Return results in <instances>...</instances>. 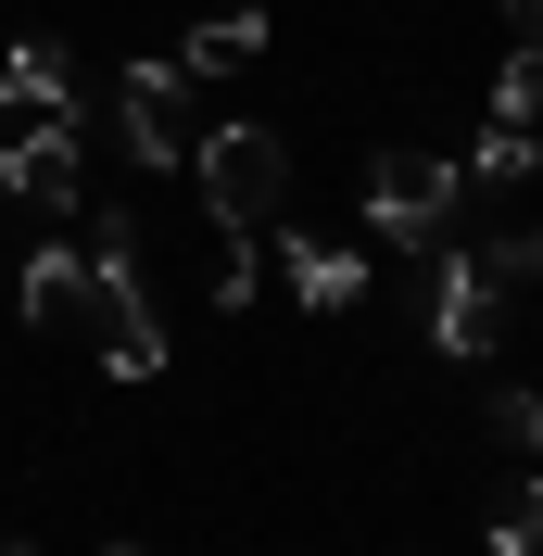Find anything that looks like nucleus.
Wrapping results in <instances>:
<instances>
[{
    "label": "nucleus",
    "instance_id": "nucleus-1",
    "mask_svg": "<svg viewBox=\"0 0 543 556\" xmlns=\"http://www.w3.org/2000/svg\"><path fill=\"white\" fill-rule=\"evenodd\" d=\"M89 329H102L114 380H165V304L139 278V215L102 203V241H89Z\"/></svg>",
    "mask_w": 543,
    "mask_h": 556
},
{
    "label": "nucleus",
    "instance_id": "nucleus-2",
    "mask_svg": "<svg viewBox=\"0 0 543 556\" xmlns=\"http://www.w3.org/2000/svg\"><path fill=\"white\" fill-rule=\"evenodd\" d=\"M190 190H203L215 228L266 241L278 215H291V139H278V127H203V152H190Z\"/></svg>",
    "mask_w": 543,
    "mask_h": 556
},
{
    "label": "nucleus",
    "instance_id": "nucleus-3",
    "mask_svg": "<svg viewBox=\"0 0 543 556\" xmlns=\"http://www.w3.org/2000/svg\"><path fill=\"white\" fill-rule=\"evenodd\" d=\"M455 190H468V177L442 165V152H379V165H367V228H379V241H405V253H442Z\"/></svg>",
    "mask_w": 543,
    "mask_h": 556
},
{
    "label": "nucleus",
    "instance_id": "nucleus-4",
    "mask_svg": "<svg viewBox=\"0 0 543 556\" xmlns=\"http://www.w3.org/2000/svg\"><path fill=\"white\" fill-rule=\"evenodd\" d=\"M26 139H76L64 38H13V51H0V152H26Z\"/></svg>",
    "mask_w": 543,
    "mask_h": 556
},
{
    "label": "nucleus",
    "instance_id": "nucleus-5",
    "mask_svg": "<svg viewBox=\"0 0 543 556\" xmlns=\"http://www.w3.org/2000/svg\"><path fill=\"white\" fill-rule=\"evenodd\" d=\"M417 329H430L442 354H493V342H506V278L480 266V253H442V266H430V304H417Z\"/></svg>",
    "mask_w": 543,
    "mask_h": 556
},
{
    "label": "nucleus",
    "instance_id": "nucleus-6",
    "mask_svg": "<svg viewBox=\"0 0 543 556\" xmlns=\"http://www.w3.org/2000/svg\"><path fill=\"white\" fill-rule=\"evenodd\" d=\"M114 139H127V165H190V76L127 64L114 76Z\"/></svg>",
    "mask_w": 543,
    "mask_h": 556
},
{
    "label": "nucleus",
    "instance_id": "nucleus-7",
    "mask_svg": "<svg viewBox=\"0 0 543 556\" xmlns=\"http://www.w3.org/2000/svg\"><path fill=\"white\" fill-rule=\"evenodd\" d=\"M278 278H291V304H316V316L367 304V253L354 241H304V228H291V241H278Z\"/></svg>",
    "mask_w": 543,
    "mask_h": 556
},
{
    "label": "nucleus",
    "instance_id": "nucleus-8",
    "mask_svg": "<svg viewBox=\"0 0 543 556\" xmlns=\"http://www.w3.org/2000/svg\"><path fill=\"white\" fill-rule=\"evenodd\" d=\"M13 304H26V329H89V253H76V241H38Z\"/></svg>",
    "mask_w": 543,
    "mask_h": 556
},
{
    "label": "nucleus",
    "instance_id": "nucleus-9",
    "mask_svg": "<svg viewBox=\"0 0 543 556\" xmlns=\"http://www.w3.org/2000/svg\"><path fill=\"white\" fill-rule=\"evenodd\" d=\"M0 190L38 215H64L76 203V139H26V152H0Z\"/></svg>",
    "mask_w": 543,
    "mask_h": 556
},
{
    "label": "nucleus",
    "instance_id": "nucleus-10",
    "mask_svg": "<svg viewBox=\"0 0 543 556\" xmlns=\"http://www.w3.org/2000/svg\"><path fill=\"white\" fill-rule=\"evenodd\" d=\"M266 64V13H215V26H190V51H177V76H240Z\"/></svg>",
    "mask_w": 543,
    "mask_h": 556
},
{
    "label": "nucleus",
    "instance_id": "nucleus-11",
    "mask_svg": "<svg viewBox=\"0 0 543 556\" xmlns=\"http://www.w3.org/2000/svg\"><path fill=\"white\" fill-rule=\"evenodd\" d=\"M543 114V38H506V76H493V127H531Z\"/></svg>",
    "mask_w": 543,
    "mask_h": 556
},
{
    "label": "nucleus",
    "instance_id": "nucleus-12",
    "mask_svg": "<svg viewBox=\"0 0 543 556\" xmlns=\"http://www.w3.org/2000/svg\"><path fill=\"white\" fill-rule=\"evenodd\" d=\"M493 556H543V481H506L493 493V531H480Z\"/></svg>",
    "mask_w": 543,
    "mask_h": 556
},
{
    "label": "nucleus",
    "instance_id": "nucleus-13",
    "mask_svg": "<svg viewBox=\"0 0 543 556\" xmlns=\"http://www.w3.org/2000/svg\"><path fill=\"white\" fill-rule=\"evenodd\" d=\"M480 430H493L506 455H543V392H531V380H506L493 405H480Z\"/></svg>",
    "mask_w": 543,
    "mask_h": 556
},
{
    "label": "nucleus",
    "instance_id": "nucleus-14",
    "mask_svg": "<svg viewBox=\"0 0 543 556\" xmlns=\"http://www.w3.org/2000/svg\"><path fill=\"white\" fill-rule=\"evenodd\" d=\"M531 165H543V139H531V127H480V152H468V177H493V190H518Z\"/></svg>",
    "mask_w": 543,
    "mask_h": 556
},
{
    "label": "nucleus",
    "instance_id": "nucleus-15",
    "mask_svg": "<svg viewBox=\"0 0 543 556\" xmlns=\"http://www.w3.org/2000/svg\"><path fill=\"white\" fill-rule=\"evenodd\" d=\"M506 38H543V0H506Z\"/></svg>",
    "mask_w": 543,
    "mask_h": 556
},
{
    "label": "nucleus",
    "instance_id": "nucleus-16",
    "mask_svg": "<svg viewBox=\"0 0 543 556\" xmlns=\"http://www.w3.org/2000/svg\"><path fill=\"white\" fill-rule=\"evenodd\" d=\"M114 556H152V544H114Z\"/></svg>",
    "mask_w": 543,
    "mask_h": 556
}]
</instances>
